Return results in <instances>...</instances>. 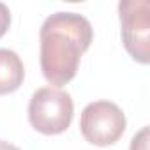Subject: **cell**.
Wrapping results in <instances>:
<instances>
[{
  "instance_id": "4",
  "label": "cell",
  "mask_w": 150,
  "mask_h": 150,
  "mask_svg": "<svg viewBox=\"0 0 150 150\" xmlns=\"http://www.w3.org/2000/svg\"><path fill=\"white\" fill-rule=\"evenodd\" d=\"M118 16L125 51L132 60L146 65L150 62V2L122 0L118 4Z\"/></svg>"
},
{
  "instance_id": "8",
  "label": "cell",
  "mask_w": 150,
  "mask_h": 150,
  "mask_svg": "<svg viewBox=\"0 0 150 150\" xmlns=\"http://www.w3.org/2000/svg\"><path fill=\"white\" fill-rule=\"evenodd\" d=\"M0 150H21L20 146L9 143V141H4V139H0Z\"/></svg>"
},
{
  "instance_id": "6",
  "label": "cell",
  "mask_w": 150,
  "mask_h": 150,
  "mask_svg": "<svg viewBox=\"0 0 150 150\" xmlns=\"http://www.w3.org/2000/svg\"><path fill=\"white\" fill-rule=\"evenodd\" d=\"M131 150H148V127H143L138 134H134Z\"/></svg>"
},
{
  "instance_id": "5",
  "label": "cell",
  "mask_w": 150,
  "mask_h": 150,
  "mask_svg": "<svg viewBox=\"0 0 150 150\" xmlns=\"http://www.w3.org/2000/svg\"><path fill=\"white\" fill-rule=\"evenodd\" d=\"M25 80V65L13 50L0 48V96L16 92Z\"/></svg>"
},
{
  "instance_id": "7",
  "label": "cell",
  "mask_w": 150,
  "mask_h": 150,
  "mask_svg": "<svg viewBox=\"0 0 150 150\" xmlns=\"http://www.w3.org/2000/svg\"><path fill=\"white\" fill-rule=\"evenodd\" d=\"M9 27H11V11L4 2H0V37L6 35Z\"/></svg>"
},
{
  "instance_id": "1",
  "label": "cell",
  "mask_w": 150,
  "mask_h": 150,
  "mask_svg": "<svg viewBox=\"0 0 150 150\" xmlns=\"http://www.w3.org/2000/svg\"><path fill=\"white\" fill-rule=\"evenodd\" d=\"M39 41L42 76L57 88L74 80L83 53L94 41V28L78 13H55L44 20Z\"/></svg>"
},
{
  "instance_id": "2",
  "label": "cell",
  "mask_w": 150,
  "mask_h": 150,
  "mask_svg": "<svg viewBox=\"0 0 150 150\" xmlns=\"http://www.w3.org/2000/svg\"><path fill=\"white\" fill-rule=\"evenodd\" d=\"M74 115V103L67 90L55 87L37 88L28 103L30 125L46 136L62 134L69 129Z\"/></svg>"
},
{
  "instance_id": "3",
  "label": "cell",
  "mask_w": 150,
  "mask_h": 150,
  "mask_svg": "<svg viewBox=\"0 0 150 150\" xmlns=\"http://www.w3.org/2000/svg\"><path fill=\"white\" fill-rule=\"evenodd\" d=\"M127 120L124 111L111 101H94L87 104L80 117L83 138L96 146L115 145L125 132Z\"/></svg>"
}]
</instances>
